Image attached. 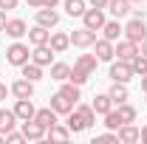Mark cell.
<instances>
[{
  "label": "cell",
  "mask_w": 147,
  "mask_h": 144,
  "mask_svg": "<svg viewBox=\"0 0 147 144\" xmlns=\"http://www.w3.org/2000/svg\"><path fill=\"white\" fill-rule=\"evenodd\" d=\"M130 9H133V3H130V0H110V3H108V11H110V14H113L116 20L127 17V14H130Z\"/></svg>",
  "instance_id": "23"
},
{
  "label": "cell",
  "mask_w": 147,
  "mask_h": 144,
  "mask_svg": "<svg viewBox=\"0 0 147 144\" xmlns=\"http://www.w3.org/2000/svg\"><path fill=\"white\" fill-rule=\"evenodd\" d=\"M14 116H17L20 122H28V119H34V113H37V108H34V102L31 99H14Z\"/></svg>",
  "instance_id": "14"
},
{
  "label": "cell",
  "mask_w": 147,
  "mask_h": 144,
  "mask_svg": "<svg viewBox=\"0 0 147 144\" xmlns=\"http://www.w3.org/2000/svg\"><path fill=\"white\" fill-rule=\"evenodd\" d=\"M57 51L45 42V45H34L31 48V62H37V65H42V68H51V62H54Z\"/></svg>",
  "instance_id": "9"
},
{
  "label": "cell",
  "mask_w": 147,
  "mask_h": 144,
  "mask_svg": "<svg viewBox=\"0 0 147 144\" xmlns=\"http://www.w3.org/2000/svg\"><path fill=\"white\" fill-rule=\"evenodd\" d=\"M116 139H119L122 144H136V141H139V127L133 124V122L122 124L119 130H116Z\"/></svg>",
  "instance_id": "18"
},
{
  "label": "cell",
  "mask_w": 147,
  "mask_h": 144,
  "mask_svg": "<svg viewBox=\"0 0 147 144\" xmlns=\"http://www.w3.org/2000/svg\"><path fill=\"white\" fill-rule=\"evenodd\" d=\"M23 141H26L23 130H9V133H6V144H23Z\"/></svg>",
  "instance_id": "37"
},
{
  "label": "cell",
  "mask_w": 147,
  "mask_h": 144,
  "mask_svg": "<svg viewBox=\"0 0 147 144\" xmlns=\"http://www.w3.org/2000/svg\"><path fill=\"white\" fill-rule=\"evenodd\" d=\"M48 45L54 48L57 54H65V51L71 48V34H68V31H51V40H48Z\"/></svg>",
  "instance_id": "16"
},
{
  "label": "cell",
  "mask_w": 147,
  "mask_h": 144,
  "mask_svg": "<svg viewBox=\"0 0 147 144\" xmlns=\"http://www.w3.org/2000/svg\"><path fill=\"white\" fill-rule=\"evenodd\" d=\"M20 76H26V79H31V82H40L42 79V65H37V62H26V65H20Z\"/></svg>",
  "instance_id": "28"
},
{
  "label": "cell",
  "mask_w": 147,
  "mask_h": 144,
  "mask_svg": "<svg viewBox=\"0 0 147 144\" xmlns=\"http://www.w3.org/2000/svg\"><path fill=\"white\" fill-rule=\"evenodd\" d=\"M125 37L127 40H133V42H142L147 37V23L139 17H130L127 23H125Z\"/></svg>",
  "instance_id": "6"
},
{
  "label": "cell",
  "mask_w": 147,
  "mask_h": 144,
  "mask_svg": "<svg viewBox=\"0 0 147 144\" xmlns=\"http://www.w3.org/2000/svg\"><path fill=\"white\" fill-rule=\"evenodd\" d=\"M71 76V65L68 62H51V79L54 82H65Z\"/></svg>",
  "instance_id": "31"
},
{
  "label": "cell",
  "mask_w": 147,
  "mask_h": 144,
  "mask_svg": "<svg viewBox=\"0 0 147 144\" xmlns=\"http://www.w3.org/2000/svg\"><path fill=\"white\" fill-rule=\"evenodd\" d=\"M28 45L34 48V45H45L48 40H51V28H45V26H40V23H34L31 28H28Z\"/></svg>",
  "instance_id": "13"
},
{
  "label": "cell",
  "mask_w": 147,
  "mask_h": 144,
  "mask_svg": "<svg viewBox=\"0 0 147 144\" xmlns=\"http://www.w3.org/2000/svg\"><path fill=\"white\" fill-rule=\"evenodd\" d=\"M34 119H37V122H40V124L51 127V124H57V122H59V113H54V110H51V108H48V105H45V108H37Z\"/></svg>",
  "instance_id": "27"
},
{
  "label": "cell",
  "mask_w": 147,
  "mask_h": 144,
  "mask_svg": "<svg viewBox=\"0 0 147 144\" xmlns=\"http://www.w3.org/2000/svg\"><path fill=\"white\" fill-rule=\"evenodd\" d=\"M3 34L9 37V40H23V37L28 34V23L20 20V17H9L6 28H3Z\"/></svg>",
  "instance_id": "11"
},
{
  "label": "cell",
  "mask_w": 147,
  "mask_h": 144,
  "mask_svg": "<svg viewBox=\"0 0 147 144\" xmlns=\"http://www.w3.org/2000/svg\"><path fill=\"white\" fill-rule=\"evenodd\" d=\"M74 133H71V127L68 124H62V122H57V124L48 127V133H45V139H51V141H68Z\"/></svg>",
  "instance_id": "19"
},
{
  "label": "cell",
  "mask_w": 147,
  "mask_h": 144,
  "mask_svg": "<svg viewBox=\"0 0 147 144\" xmlns=\"http://www.w3.org/2000/svg\"><path fill=\"white\" fill-rule=\"evenodd\" d=\"M110 0H88V6H96V9H108Z\"/></svg>",
  "instance_id": "40"
},
{
  "label": "cell",
  "mask_w": 147,
  "mask_h": 144,
  "mask_svg": "<svg viewBox=\"0 0 147 144\" xmlns=\"http://www.w3.org/2000/svg\"><path fill=\"white\" fill-rule=\"evenodd\" d=\"M26 6H31V9H40V6H42V0H26Z\"/></svg>",
  "instance_id": "46"
},
{
  "label": "cell",
  "mask_w": 147,
  "mask_h": 144,
  "mask_svg": "<svg viewBox=\"0 0 147 144\" xmlns=\"http://www.w3.org/2000/svg\"><path fill=\"white\" fill-rule=\"evenodd\" d=\"M93 42H96V31H91V28L79 26V28H74V31H71V45H74V48L88 51V48H93Z\"/></svg>",
  "instance_id": "2"
},
{
  "label": "cell",
  "mask_w": 147,
  "mask_h": 144,
  "mask_svg": "<svg viewBox=\"0 0 147 144\" xmlns=\"http://www.w3.org/2000/svg\"><path fill=\"white\" fill-rule=\"evenodd\" d=\"M139 54V42H133V40H116V59H125V62H130L133 57Z\"/></svg>",
  "instance_id": "12"
},
{
  "label": "cell",
  "mask_w": 147,
  "mask_h": 144,
  "mask_svg": "<svg viewBox=\"0 0 147 144\" xmlns=\"http://www.w3.org/2000/svg\"><path fill=\"white\" fill-rule=\"evenodd\" d=\"M130 14H133V17H139V20H144V17H147L144 9H130Z\"/></svg>",
  "instance_id": "41"
},
{
  "label": "cell",
  "mask_w": 147,
  "mask_h": 144,
  "mask_svg": "<svg viewBox=\"0 0 147 144\" xmlns=\"http://www.w3.org/2000/svg\"><path fill=\"white\" fill-rule=\"evenodd\" d=\"M20 6V0H0V9L3 11H11V9H17Z\"/></svg>",
  "instance_id": "38"
},
{
  "label": "cell",
  "mask_w": 147,
  "mask_h": 144,
  "mask_svg": "<svg viewBox=\"0 0 147 144\" xmlns=\"http://www.w3.org/2000/svg\"><path fill=\"white\" fill-rule=\"evenodd\" d=\"M9 93H11V88H9L6 82H0V105L6 102V96H9Z\"/></svg>",
  "instance_id": "39"
},
{
  "label": "cell",
  "mask_w": 147,
  "mask_h": 144,
  "mask_svg": "<svg viewBox=\"0 0 147 144\" xmlns=\"http://www.w3.org/2000/svg\"><path fill=\"white\" fill-rule=\"evenodd\" d=\"M110 99H113V105H122V102H127L130 99V90H127V82H113L108 88Z\"/></svg>",
  "instance_id": "22"
},
{
  "label": "cell",
  "mask_w": 147,
  "mask_h": 144,
  "mask_svg": "<svg viewBox=\"0 0 147 144\" xmlns=\"http://www.w3.org/2000/svg\"><path fill=\"white\" fill-rule=\"evenodd\" d=\"M108 76H110V82H130L133 79V68H130V62H125V59H113Z\"/></svg>",
  "instance_id": "4"
},
{
  "label": "cell",
  "mask_w": 147,
  "mask_h": 144,
  "mask_svg": "<svg viewBox=\"0 0 147 144\" xmlns=\"http://www.w3.org/2000/svg\"><path fill=\"white\" fill-rule=\"evenodd\" d=\"M34 85H37V82L20 76V79H14L9 88H11V96H14V99H34Z\"/></svg>",
  "instance_id": "8"
},
{
  "label": "cell",
  "mask_w": 147,
  "mask_h": 144,
  "mask_svg": "<svg viewBox=\"0 0 147 144\" xmlns=\"http://www.w3.org/2000/svg\"><path fill=\"white\" fill-rule=\"evenodd\" d=\"M102 119H105V127H108V130H119V127H122V119H119V110H116V108L108 110Z\"/></svg>",
  "instance_id": "35"
},
{
  "label": "cell",
  "mask_w": 147,
  "mask_h": 144,
  "mask_svg": "<svg viewBox=\"0 0 147 144\" xmlns=\"http://www.w3.org/2000/svg\"><path fill=\"white\" fill-rule=\"evenodd\" d=\"M59 93H62L68 102H74V105L82 99V88H79V85H74V82H68V79H65V82H59Z\"/></svg>",
  "instance_id": "24"
},
{
  "label": "cell",
  "mask_w": 147,
  "mask_h": 144,
  "mask_svg": "<svg viewBox=\"0 0 147 144\" xmlns=\"http://www.w3.org/2000/svg\"><path fill=\"white\" fill-rule=\"evenodd\" d=\"M91 105H93V110H96V116H105L108 110H113V108H116V105H113V99H110V93H108V90H105V93H96Z\"/></svg>",
  "instance_id": "20"
},
{
  "label": "cell",
  "mask_w": 147,
  "mask_h": 144,
  "mask_svg": "<svg viewBox=\"0 0 147 144\" xmlns=\"http://www.w3.org/2000/svg\"><path fill=\"white\" fill-rule=\"evenodd\" d=\"M102 37L105 40H110V42H116L119 37H125V26L119 23V20H105V26H102Z\"/></svg>",
  "instance_id": "17"
},
{
  "label": "cell",
  "mask_w": 147,
  "mask_h": 144,
  "mask_svg": "<svg viewBox=\"0 0 147 144\" xmlns=\"http://www.w3.org/2000/svg\"><path fill=\"white\" fill-rule=\"evenodd\" d=\"M76 113L85 119V124H88V130H91L93 124H96V110H93V105H85V102H76Z\"/></svg>",
  "instance_id": "30"
},
{
  "label": "cell",
  "mask_w": 147,
  "mask_h": 144,
  "mask_svg": "<svg viewBox=\"0 0 147 144\" xmlns=\"http://www.w3.org/2000/svg\"><path fill=\"white\" fill-rule=\"evenodd\" d=\"M48 108L54 110V113H59V116H68V113H71L74 108H76V105H74V102H68V99H65V96H62V93L57 90L54 96L48 99Z\"/></svg>",
  "instance_id": "15"
},
{
  "label": "cell",
  "mask_w": 147,
  "mask_h": 144,
  "mask_svg": "<svg viewBox=\"0 0 147 144\" xmlns=\"http://www.w3.org/2000/svg\"><path fill=\"white\" fill-rule=\"evenodd\" d=\"M139 54H142V57H147V37L142 40V42H139Z\"/></svg>",
  "instance_id": "45"
},
{
  "label": "cell",
  "mask_w": 147,
  "mask_h": 144,
  "mask_svg": "<svg viewBox=\"0 0 147 144\" xmlns=\"http://www.w3.org/2000/svg\"><path fill=\"white\" fill-rule=\"evenodd\" d=\"M139 79H142V90H147V73H144V76H139Z\"/></svg>",
  "instance_id": "47"
},
{
  "label": "cell",
  "mask_w": 147,
  "mask_h": 144,
  "mask_svg": "<svg viewBox=\"0 0 147 144\" xmlns=\"http://www.w3.org/2000/svg\"><path fill=\"white\" fill-rule=\"evenodd\" d=\"M6 23H9V17H6V11L0 9V34H3V28H6Z\"/></svg>",
  "instance_id": "43"
},
{
  "label": "cell",
  "mask_w": 147,
  "mask_h": 144,
  "mask_svg": "<svg viewBox=\"0 0 147 144\" xmlns=\"http://www.w3.org/2000/svg\"><path fill=\"white\" fill-rule=\"evenodd\" d=\"M31 59V51H28V42H23V40H11V45H6V62L9 65H26Z\"/></svg>",
  "instance_id": "1"
},
{
  "label": "cell",
  "mask_w": 147,
  "mask_h": 144,
  "mask_svg": "<svg viewBox=\"0 0 147 144\" xmlns=\"http://www.w3.org/2000/svg\"><path fill=\"white\" fill-rule=\"evenodd\" d=\"M144 96H147V90H144ZM144 102H147V99H144Z\"/></svg>",
  "instance_id": "50"
},
{
  "label": "cell",
  "mask_w": 147,
  "mask_h": 144,
  "mask_svg": "<svg viewBox=\"0 0 147 144\" xmlns=\"http://www.w3.org/2000/svg\"><path fill=\"white\" fill-rule=\"evenodd\" d=\"M42 6H48V9H57V6H62V0H42Z\"/></svg>",
  "instance_id": "42"
},
{
  "label": "cell",
  "mask_w": 147,
  "mask_h": 144,
  "mask_svg": "<svg viewBox=\"0 0 147 144\" xmlns=\"http://www.w3.org/2000/svg\"><path fill=\"white\" fill-rule=\"evenodd\" d=\"M88 76H91L88 71H82V68H76V65H71V76H68V82H74V85H79V88H82V85L88 82Z\"/></svg>",
  "instance_id": "34"
},
{
  "label": "cell",
  "mask_w": 147,
  "mask_h": 144,
  "mask_svg": "<svg viewBox=\"0 0 147 144\" xmlns=\"http://www.w3.org/2000/svg\"><path fill=\"white\" fill-rule=\"evenodd\" d=\"M74 65H76V68H82V71H88V73H96L99 59H96V54H79L76 59H74Z\"/></svg>",
  "instance_id": "25"
},
{
  "label": "cell",
  "mask_w": 147,
  "mask_h": 144,
  "mask_svg": "<svg viewBox=\"0 0 147 144\" xmlns=\"http://www.w3.org/2000/svg\"><path fill=\"white\" fill-rule=\"evenodd\" d=\"M65 124L71 127V133H74V136H79V133H85V130H88V124H85V119H82V116H79L76 110H71V113L65 116Z\"/></svg>",
  "instance_id": "29"
},
{
  "label": "cell",
  "mask_w": 147,
  "mask_h": 144,
  "mask_svg": "<svg viewBox=\"0 0 147 144\" xmlns=\"http://www.w3.org/2000/svg\"><path fill=\"white\" fill-rule=\"evenodd\" d=\"M20 127H23V136H26V141H42V139H45V133H48V127L40 124L37 119L20 122Z\"/></svg>",
  "instance_id": "5"
},
{
  "label": "cell",
  "mask_w": 147,
  "mask_h": 144,
  "mask_svg": "<svg viewBox=\"0 0 147 144\" xmlns=\"http://www.w3.org/2000/svg\"><path fill=\"white\" fill-rule=\"evenodd\" d=\"M93 51H96V59H99V62H113V59H116V42L99 37V40L93 42Z\"/></svg>",
  "instance_id": "7"
},
{
  "label": "cell",
  "mask_w": 147,
  "mask_h": 144,
  "mask_svg": "<svg viewBox=\"0 0 147 144\" xmlns=\"http://www.w3.org/2000/svg\"><path fill=\"white\" fill-rule=\"evenodd\" d=\"M130 3H133V6H136V3H142V0H130Z\"/></svg>",
  "instance_id": "49"
},
{
  "label": "cell",
  "mask_w": 147,
  "mask_h": 144,
  "mask_svg": "<svg viewBox=\"0 0 147 144\" xmlns=\"http://www.w3.org/2000/svg\"><path fill=\"white\" fill-rule=\"evenodd\" d=\"M20 124V119L14 116V110H9V108H0V133L6 136L9 130H14V127Z\"/></svg>",
  "instance_id": "21"
},
{
  "label": "cell",
  "mask_w": 147,
  "mask_h": 144,
  "mask_svg": "<svg viewBox=\"0 0 147 144\" xmlns=\"http://www.w3.org/2000/svg\"><path fill=\"white\" fill-rule=\"evenodd\" d=\"M119 110V119H122V124H127V122H136V108L130 105V102H122V105H116Z\"/></svg>",
  "instance_id": "32"
},
{
  "label": "cell",
  "mask_w": 147,
  "mask_h": 144,
  "mask_svg": "<svg viewBox=\"0 0 147 144\" xmlns=\"http://www.w3.org/2000/svg\"><path fill=\"white\" fill-rule=\"evenodd\" d=\"M93 141H102V144H119V139H116V130H105V133H99Z\"/></svg>",
  "instance_id": "36"
},
{
  "label": "cell",
  "mask_w": 147,
  "mask_h": 144,
  "mask_svg": "<svg viewBox=\"0 0 147 144\" xmlns=\"http://www.w3.org/2000/svg\"><path fill=\"white\" fill-rule=\"evenodd\" d=\"M34 20L40 26H45V28H57L59 26V11L48 9V6H40V9H34Z\"/></svg>",
  "instance_id": "10"
},
{
  "label": "cell",
  "mask_w": 147,
  "mask_h": 144,
  "mask_svg": "<svg viewBox=\"0 0 147 144\" xmlns=\"http://www.w3.org/2000/svg\"><path fill=\"white\" fill-rule=\"evenodd\" d=\"M62 9L68 17H82L88 9V0H62Z\"/></svg>",
  "instance_id": "26"
},
{
  "label": "cell",
  "mask_w": 147,
  "mask_h": 144,
  "mask_svg": "<svg viewBox=\"0 0 147 144\" xmlns=\"http://www.w3.org/2000/svg\"><path fill=\"white\" fill-rule=\"evenodd\" d=\"M82 26L85 28H91V31H102V26H105V9H96V6H88L85 9V14H82Z\"/></svg>",
  "instance_id": "3"
},
{
  "label": "cell",
  "mask_w": 147,
  "mask_h": 144,
  "mask_svg": "<svg viewBox=\"0 0 147 144\" xmlns=\"http://www.w3.org/2000/svg\"><path fill=\"white\" fill-rule=\"evenodd\" d=\"M130 68H133V76H144L147 73V57L136 54L133 59H130Z\"/></svg>",
  "instance_id": "33"
},
{
  "label": "cell",
  "mask_w": 147,
  "mask_h": 144,
  "mask_svg": "<svg viewBox=\"0 0 147 144\" xmlns=\"http://www.w3.org/2000/svg\"><path fill=\"white\" fill-rule=\"evenodd\" d=\"M139 141H144V144H147V124H144V127H139Z\"/></svg>",
  "instance_id": "44"
},
{
  "label": "cell",
  "mask_w": 147,
  "mask_h": 144,
  "mask_svg": "<svg viewBox=\"0 0 147 144\" xmlns=\"http://www.w3.org/2000/svg\"><path fill=\"white\" fill-rule=\"evenodd\" d=\"M3 141H6V136H3V133H0V144H3Z\"/></svg>",
  "instance_id": "48"
}]
</instances>
